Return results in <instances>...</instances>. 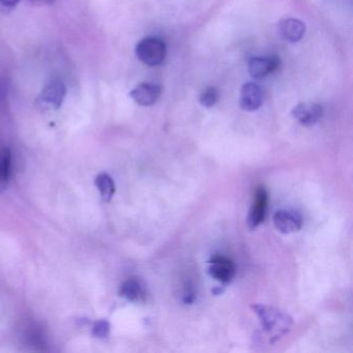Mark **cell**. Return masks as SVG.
Returning a JSON list of instances; mask_svg holds the SVG:
<instances>
[{"mask_svg": "<svg viewBox=\"0 0 353 353\" xmlns=\"http://www.w3.org/2000/svg\"><path fill=\"white\" fill-rule=\"evenodd\" d=\"M252 309L259 318L262 328L270 336L272 342L288 334L292 326V318L276 307L255 305H252Z\"/></svg>", "mask_w": 353, "mask_h": 353, "instance_id": "cell-1", "label": "cell"}, {"mask_svg": "<svg viewBox=\"0 0 353 353\" xmlns=\"http://www.w3.org/2000/svg\"><path fill=\"white\" fill-rule=\"evenodd\" d=\"M136 55L144 65L157 67L164 63L167 57V46L161 39L150 37L138 43Z\"/></svg>", "mask_w": 353, "mask_h": 353, "instance_id": "cell-2", "label": "cell"}, {"mask_svg": "<svg viewBox=\"0 0 353 353\" xmlns=\"http://www.w3.org/2000/svg\"><path fill=\"white\" fill-rule=\"evenodd\" d=\"M67 94L65 83L59 78L51 79L45 84L38 97V104L44 110H57L61 108Z\"/></svg>", "mask_w": 353, "mask_h": 353, "instance_id": "cell-3", "label": "cell"}, {"mask_svg": "<svg viewBox=\"0 0 353 353\" xmlns=\"http://www.w3.org/2000/svg\"><path fill=\"white\" fill-rule=\"evenodd\" d=\"M280 67V59L278 57H257L250 59L248 71L254 79H263L276 72Z\"/></svg>", "mask_w": 353, "mask_h": 353, "instance_id": "cell-4", "label": "cell"}, {"mask_svg": "<svg viewBox=\"0 0 353 353\" xmlns=\"http://www.w3.org/2000/svg\"><path fill=\"white\" fill-rule=\"evenodd\" d=\"M323 109L315 103H301L292 109V117L303 127H313L319 123Z\"/></svg>", "mask_w": 353, "mask_h": 353, "instance_id": "cell-5", "label": "cell"}, {"mask_svg": "<svg viewBox=\"0 0 353 353\" xmlns=\"http://www.w3.org/2000/svg\"><path fill=\"white\" fill-rule=\"evenodd\" d=\"M208 262L212 264L208 268V274L219 282L226 284L234 278L236 268L228 258L214 256Z\"/></svg>", "mask_w": 353, "mask_h": 353, "instance_id": "cell-6", "label": "cell"}, {"mask_svg": "<svg viewBox=\"0 0 353 353\" xmlns=\"http://www.w3.org/2000/svg\"><path fill=\"white\" fill-rule=\"evenodd\" d=\"M162 94V88L158 84L141 83L130 92L134 102L140 106L148 107L156 104Z\"/></svg>", "mask_w": 353, "mask_h": 353, "instance_id": "cell-7", "label": "cell"}, {"mask_svg": "<svg viewBox=\"0 0 353 353\" xmlns=\"http://www.w3.org/2000/svg\"><path fill=\"white\" fill-rule=\"evenodd\" d=\"M263 102V92L258 84L249 82L243 84L239 96L241 108L249 112L258 110Z\"/></svg>", "mask_w": 353, "mask_h": 353, "instance_id": "cell-8", "label": "cell"}, {"mask_svg": "<svg viewBox=\"0 0 353 353\" xmlns=\"http://www.w3.org/2000/svg\"><path fill=\"white\" fill-rule=\"evenodd\" d=\"M274 224L280 232L289 234L297 232L303 226V219L294 210H282L274 214Z\"/></svg>", "mask_w": 353, "mask_h": 353, "instance_id": "cell-9", "label": "cell"}, {"mask_svg": "<svg viewBox=\"0 0 353 353\" xmlns=\"http://www.w3.org/2000/svg\"><path fill=\"white\" fill-rule=\"evenodd\" d=\"M268 194L264 187H258L255 192L253 205L248 216V226L250 229H255L263 222L268 206Z\"/></svg>", "mask_w": 353, "mask_h": 353, "instance_id": "cell-10", "label": "cell"}, {"mask_svg": "<svg viewBox=\"0 0 353 353\" xmlns=\"http://www.w3.org/2000/svg\"><path fill=\"white\" fill-rule=\"evenodd\" d=\"M278 32L287 42L296 43L305 36V26L301 20L287 18L279 22Z\"/></svg>", "mask_w": 353, "mask_h": 353, "instance_id": "cell-11", "label": "cell"}, {"mask_svg": "<svg viewBox=\"0 0 353 353\" xmlns=\"http://www.w3.org/2000/svg\"><path fill=\"white\" fill-rule=\"evenodd\" d=\"M12 173V154L9 148L0 150V194H3L9 185Z\"/></svg>", "mask_w": 353, "mask_h": 353, "instance_id": "cell-12", "label": "cell"}, {"mask_svg": "<svg viewBox=\"0 0 353 353\" xmlns=\"http://www.w3.org/2000/svg\"><path fill=\"white\" fill-rule=\"evenodd\" d=\"M119 294L128 301H139L144 294L142 283L136 278L129 279L121 285V289H119Z\"/></svg>", "mask_w": 353, "mask_h": 353, "instance_id": "cell-13", "label": "cell"}, {"mask_svg": "<svg viewBox=\"0 0 353 353\" xmlns=\"http://www.w3.org/2000/svg\"><path fill=\"white\" fill-rule=\"evenodd\" d=\"M96 187L100 192L103 201H111L115 194V183L110 175L107 173L99 174L96 179Z\"/></svg>", "mask_w": 353, "mask_h": 353, "instance_id": "cell-14", "label": "cell"}, {"mask_svg": "<svg viewBox=\"0 0 353 353\" xmlns=\"http://www.w3.org/2000/svg\"><path fill=\"white\" fill-rule=\"evenodd\" d=\"M220 94L216 88H206L203 92L200 94L199 103L205 108H212L218 103Z\"/></svg>", "mask_w": 353, "mask_h": 353, "instance_id": "cell-15", "label": "cell"}, {"mask_svg": "<svg viewBox=\"0 0 353 353\" xmlns=\"http://www.w3.org/2000/svg\"><path fill=\"white\" fill-rule=\"evenodd\" d=\"M92 334L97 338H106L110 334V323L106 320H99L94 323Z\"/></svg>", "mask_w": 353, "mask_h": 353, "instance_id": "cell-16", "label": "cell"}, {"mask_svg": "<svg viewBox=\"0 0 353 353\" xmlns=\"http://www.w3.org/2000/svg\"><path fill=\"white\" fill-rule=\"evenodd\" d=\"M20 1H21V0H0V5L7 8V9H13Z\"/></svg>", "mask_w": 353, "mask_h": 353, "instance_id": "cell-17", "label": "cell"}, {"mask_svg": "<svg viewBox=\"0 0 353 353\" xmlns=\"http://www.w3.org/2000/svg\"><path fill=\"white\" fill-rule=\"evenodd\" d=\"M30 1L34 3V5H49V3H53L54 0H30Z\"/></svg>", "mask_w": 353, "mask_h": 353, "instance_id": "cell-18", "label": "cell"}]
</instances>
